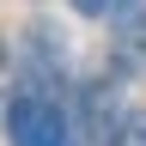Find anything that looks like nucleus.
<instances>
[{
  "mask_svg": "<svg viewBox=\"0 0 146 146\" xmlns=\"http://www.w3.org/2000/svg\"><path fill=\"white\" fill-rule=\"evenodd\" d=\"M6 140L12 146H79V128L49 85L18 79L6 91Z\"/></svg>",
  "mask_w": 146,
  "mask_h": 146,
  "instance_id": "nucleus-1",
  "label": "nucleus"
},
{
  "mask_svg": "<svg viewBox=\"0 0 146 146\" xmlns=\"http://www.w3.org/2000/svg\"><path fill=\"white\" fill-rule=\"evenodd\" d=\"M128 79L122 73H98V79L79 85V140L85 146H116L122 122H128Z\"/></svg>",
  "mask_w": 146,
  "mask_h": 146,
  "instance_id": "nucleus-2",
  "label": "nucleus"
},
{
  "mask_svg": "<svg viewBox=\"0 0 146 146\" xmlns=\"http://www.w3.org/2000/svg\"><path fill=\"white\" fill-rule=\"evenodd\" d=\"M110 73L122 79H146V0L128 18H116V43H110Z\"/></svg>",
  "mask_w": 146,
  "mask_h": 146,
  "instance_id": "nucleus-3",
  "label": "nucleus"
},
{
  "mask_svg": "<svg viewBox=\"0 0 146 146\" xmlns=\"http://www.w3.org/2000/svg\"><path fill=\"white\" fill-rule=\"evenodd\" d=\"M73 18H85V25H116V18H128L140 6V0H67Z\"/></svg>",
  "mask_w": 146,
  "mask_h": 146,
  "instance_id": "nucleus-4",
  "label": "nucleus"
},
{
  "mask_svg": "<svg viewBox=\"0 0 146 146\" xmlns=\"http://www.w3.org/2000/svg\"><path fill=\"white\" fill-rule=\"evenodd\" d=\"M116 146H146V110L134 104V110H128V122H122V140Z\"/></svg>",
  "mask_w": 146,
  "mask_h": 146,
  "instance_id": "nucleus-5",
  "label": "nucleus"
},
{
  "mask_svg": "<svg viewBox=\"0 0 146 146\" xmlns=\"http://www.w3.org/2000/svg\"><path fill=\"white\" fill-rule=\"evenodd\" d=\"M0 67H6V43H0Z\"/></svg>",
  "mask_w": 146,
  "mask_h": 146,
  "instance_id": "nucleus-6",
  "label": "nucleus"
}]
</instances>
